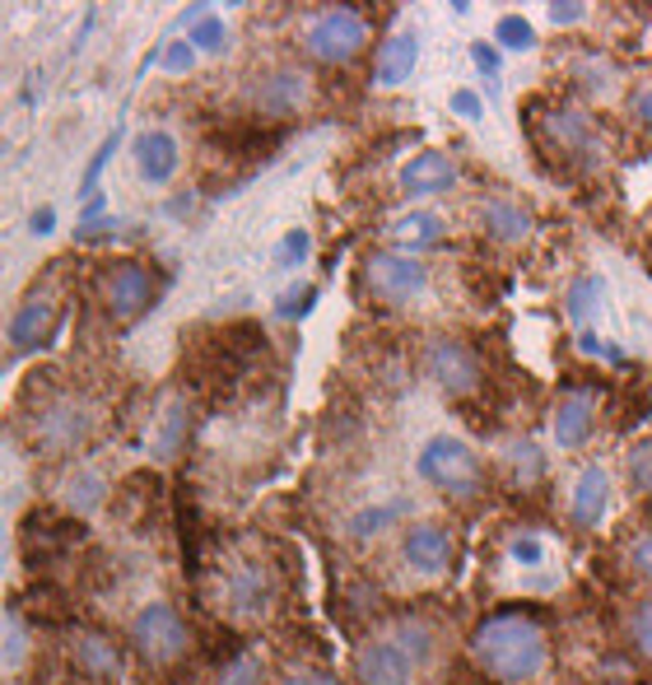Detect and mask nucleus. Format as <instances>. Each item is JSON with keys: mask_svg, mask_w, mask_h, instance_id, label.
I'll use <instances>...</instances> for the list:
<instances>
[{"mask_svg": "<svg viewBox=\"0 0 652 685\" xmlns=\"http://www.w3.org/2000/svg\"><path fill=\"white\" fill-rule=\"evenodd\" d=\"M471 658L494 685H531L550 667V634L527 611H499L476 625Z\"/></svg>", "mask_w": 652, "mask_h": 685, "instance_id": "obj_1", "label": "nucleus"}, {"mask_svg": "<svg viewBox=\"0 0 652 685\" xmlns=\"http://www.w3.org/2000/svg\"><path fill=\"white\" fill-rule=\"evenodd\" d=\"M214 601L224 606L233 620H262L275 597H280V583H275L270 564L256 560V555H233L224 570H220V583H214Z\"/></svg>", "mask_w": 652, "mask_h": 685, "instance_id": "obj_2", "label": "nucleus"}, {"mask_svg": "<svg viewBox=\"0 0 652 685\" xmlns=\"http://www.w3.org/2000/svg\"><path fill=\"white\" fill-rule=\"evenodd\" d=\"M415 472H420L439 495L447 499H476L480 485H485V472H480V457L471 453L462 439L452 434H439L420 448V462H415Z\"/></svg>", "mask_w": 652, "mask_h": 685, "instance_id": "obj_3", "label": "nucleus"}, {"mask_svg": "<svg viewBox=\"0 0 652 685\" xmlns=\"http://www.w3.org/2000/svg\"><path fill=\"white\" fill-rule=\"evenodd\" d=\"M373 37V24L364 10H350V5H335V10H322L318 19L308 24L303 33V47L318 66H350L354 56L368 47Z\"/></svg>", "mask_w": 652, "mask_h": 685, "instance_id": "obj_4", "label": "nucleus"}, {"mask_svg": "<svg viewBox=\"0 0 652 685\" xmlns=\"http://www.w3.org/2000/svg\"><path fill=\"white\" fill-rule=\"evenodd\" d=\"M131 649L141 653L150 667H173L177 658H187L191 630L168 601H150V606H141V616L131 620Z\"/></svg>", "mask_w": 652, "mask_h": 685, "instance_id": "obj_5", "label": "nucleus"}, {"mask_svg": "<svg viewBox=\"0 0 652 685\" xmlns=\"http://www.w3.org/2000/svg\"><path fill=\"white\" fill-rule=\"evenodd\" d=\"M360 276H364V289L378 303H410V299H420L424 285H429V266L415 257V252L391 247V252H373Z\"/></svg>", "mask_w": 652, "mask_h": 685, "instance_id": "obj_6", "label": "nucleus"}, {"mask_svg": "<svg viewBox=\"0 0 652 685\" xmlns=\"http://www.w3.org/2000/svg\"><path fill=\"white\" fill-rule=\"evenodd\" d=\"M541 135H545V150H555L568 164H597L606 150L601 126L583 108H550L541 117Z\"/></svg>", "mask_w": 652, "mask_h": 685, "instance_id": "obj_7", "label": "nucleus"}, {"mask_svg": "<svg viewBox=\"0 0 652 685\" xmlns=\"http://www.w3.org/2000/svg\"><path fill=\"white\" fill-rule=\"evenodd\" d=\"M424 374L439 383L447 397H471L480 387V355L457 336H433L424 345Z\"/></svg>", "mask_w": 652, "mask_h": 685, "instance_id": "obj_8", "label": "nucleus"}, {"mask_svg": "<svg viewBox=\"0 0 652 685\" xmlns=\"http://www.w3.org/2000/svg\"><path fill=\"white\" fill-rule=\"evenodd\" d=\"M312 98V80L299 66H270L256 80H247V103L262 117H294L303 112Z\"/></svg>", "mask_w": 652, "mask_h": 685, "instance_id": "obj_9", "label": "nucleus"}, {"mask_svg": "<svg viewBox=\"0 0 652 685\" xmlns=\"http://www.w3.org/2000/svg\"><path fill=\"white\" fill-rule=\"evenodd\" d=\"M89 429H93V416L80 397H56L52 406L37 410L33 439L43 453H75V448L89 439Z\"/></svg>", "mask_w": 652, "mask_h": 685, "instance_id": "obj_10", "label": "nucleus"}, {"mask_svg": "<svg viewBox=\"0 0 652 685\" xmlns=\"http://www.w3.org/2000/svg\"><path fill=\"white\" fill-rule=\"evenodd\" d=\"M154 270L145 262H117L103 276V308L112 322H135L154 303Z\"/></svg>", "mask_w": 652, "mask_h": 685, "instance_id": "obj_11", "label": "nucleus"}, {"mask_svg": "<svg viewBox=\"0 0 652 685\" xmlns=\"http://www.w3.org/2000/svg\"><path fill=\"white\" fill-rule=\"evenodd\" d=\"M452 555H457V541H452V532L443 522H410L406 527V537H401V560H406V570L410 574H420V578H439L452 570Z\"/></svg>", "mask_w": 652, "mask_h": 685, "instance_id": "obj_12", "label": "nucleus"}, {"mask_svg": "<svg viewBox=\"0 0 652 685\" xmlns=\"http://www.w3.org/2000/svg\"><path fill=\"white\" fill-rule=\"evenodd\" d=\"M62 294L37 285L33 294H24V303L10 318V345L14 350H43L56 336V322H62Z\"/></svg>", "mask_w": 652, "mask_h": 685, "instance_id": "obj_13", "label": "nucleus"}, {"mask_svg": "<svg viewBox=\"0 0 652 685\" xmlns=\"http://www.w3.org/2000/svg\"><path fill=\"white\" fill-rule=\"evenodd\" d=\"M457 178H462V168H457V159H452V154H443V150H420L415 159L401 164L397 187H401L406 196H433V191H452V187H457Z\"/></svg>", "mask_w": 652, "mask_h": 685, "instance_id": "obj_14", "label": "nucleus"}, {"mask_svg": "<svg viewBox=\"0 0 652 685\" xmlns=\"http://www.w3.org/2000/svg\"><path fill=\"white\" fill-rule=\"evenodd\" d=\"M415 667H420V662H415L397 639L368 643L360 662H354V672H360L364 685H415Z\"/></svg>", "mask_w": 652, "mask_h": 685, "instance_id": "obj_15", "label": "nucleus"}, {"mask_svg": "<svg viewBox=\"0 0 652 685\" xmlns=\"http://www.w3.org/2000/svg\"><path fill=\"white\" fill-rule=\"evenodd\" d=\"M480 229L489 233L494 243L518 247V243H527L531 233H537V220H531V210L522 201H512V196H485V201H480Z\"/></svg>", "mask_w": 652, "mask_h": 685, "instance_id": "obj_16", "label": "nucleus"}, {"mask_svg": "<svg viewBox=\"0 0 652 685\" xmlns=\"http://www.w3.org/2000/svg\"><path fill=\"white\" fill-rule=\"evenodd\" d=\"M606 508H610V472L606 466H583L568 495V518L578 527H601Z\"/></svg>", "mask_w": 652, "mask_h": 685, "instance_id": "obj_17", "label": "nucleus"}, {"mask_svg": "<svg viewBox=\"0 0 652 685\" xmlns=\"http://www.w3.org/2000/svg\"><path fill=\"white\" fill-rule=\"evenodd\" d=\"M135 173H141L145 183H154V187H164L173 173H177V164H183V154H177V141L168 131H141L135 135Z\"/></svg>", "mask_w": 652, "mask_h": 685, "instance_id": "obj_18", "label": "nucleus"}, {"mask_svg": "<svg viewBox=\"0 0 652 685\" xmlns=\"http://www.w3.org/2000/svg\"><path fill=\"white\" fill-rule=\"evenodd\" d=\"M597 429V397L592 391H568V397L555 406V443L560 448H583Z\"/></svg>", "mask_w": 652, "mask_h": 685, "instance_id": "obj_19", "label": "nucleus"}, {"mask_svg": "<svg viewBox=\"0 0 652 685\" xmlns=\"http://www.w3.org/2000/svg\"><path fill=\"white\" fill-rule=\"evenodd\" d=\"M391 243H397V252H420V247H433L447 233V220L439 210H406L401 220L387 224Z\"/></svg>", "mask_w": 652, "mask_h": 685, "instance_id": "obj_20", "label": "nucleus"}, {"mask_svg": "<svg viewBox=\"0 0 652 685\" xmlns=\"http://www.w3.org/2000/svg\"><path fill=\"white\" fill-rule=\"evenodd\" d=\"M415 66H420V37H415V33H391L383 43V52H378V85L383 89L406 85L415 75Z\"/></svg>", "mask_w": 652, "mask_h": 685, "instance_id": "obj_21", "label": "nucleus"}, {"mask_svg": "<svg viewBox=\"0 0 652 685\" xmlns=\"http://www.w3.org/2000/svg\"><path fill=\"white\" fill-rule=\"evenodd\" d=\"M187 429H191V410L183 401H173L159 410V429H154V443H150V453L159 457V462H173L177 453H183V443H187Z\"/></svg>", "mask_w": 652, "mask_h": 685, "instance_id": "obj_22", "label": "nucleus"}, {"mask_svg": "<svg viewBox=\"0 0 652 685\" xmlns=\"http://www.w3.org/2000/svg\"><path fill=\"white\" fill-rule=\"evenodd\" d=\"M75 662L93 676H122V653L112 649L108 634H93V630H85L80 639H75Z\"/></svg>", "mask_w": 652, "mask_h": 685, "instance_id": "obj_23", "label": "nucleus"}, {"mask_svg": "<svg viewBox=\"0 0 652 685\" xmlns=\"http://www.w3.org/2000/svg\"><path fill=\"white\" fill-rule=\"evenodd\" d=\"M504 466H508V480L527 489V485H537L545 476V453L531 439H518V443H508Z\"/></svg>", "mask_w": 652, "mask_h": 685, "instance_id": "obj_24", "label": "nucleus"}, {"mask_svg": "<svg viewBox=\"0 0 652 685\" xmlns=\"http://www.w3.org/2000/svg\"><path fill=\"white\" fill-rule=\"evenodd\" d=\"M601 299H606V280H601V276H583V280H573V285H568V318L583 327V322L592 318V312L601 308Z\"/></svg>", "mask_w": 652, "mask_h": 685, "instance_id": "obj_25", "label": "nucleus"}, {"mask_svg": "<svg viewBox=\"0 0 652 685\" xmlns=\"http://www.w3.org/2000/svg\"><path fill=\"white\" fill-rule=\"evenodd\" d=\"M625 634H629V643H634V653H639L643 662H652V597H643V601L629 606Z\"/></svg>", "mask_w": 652, "mask_h": 685, "instance_id": "obj_26", "label": "nucleus"}, {"mask_svg": "<svg viewBox=\"0 0 652 685\" xmlns=\"http://www.w3.org/2000/svg\"><path fill=\"white\" fill-rule=\"evenodd\" d=\"M494 37H499L504 52H531L537 47V29H531V19H522V14H504L499 24H494Z\"/></svg>", "mask_w": 652, "mask_h": 685, "instance_id": "obj_27", "label": "nucleus"}, {"mask_svg": "<svg viewBox=\"0 0 652 685\" xmlns=\"http://www.w3.org/2000/svg\"><path fill=\"white\" fill-rule=\"evenodd\" d=\"M406 513V499H391V504H378V508H364V513H354L350 518V532L354 537H378L383 527L391 522V518H401Z\"/></svg>", "mask_w": 652, "mask_h": 685, "instance_id": "obj_28", "label": "nucleus"}, {"mask_svg": "<svg viewBox=\"0 0 652 685\" xmlns=\"http://www.w3.org/2000/svg\"><path fill=\"white\" fill-rule=\"evenodd\" d=\"M397 643H401V649H406L415 662H424V658L433 653V630H429L424 620H401V625H397Z\"/></svg>", "mask_w": 652, "mask_h": 685, "instance_id": "obj_29", "label": "nucleus"}, {"mask_svg": "<svg viewBox=\"0 0 652 685\" xmlns=\"http://www.w3.org/2000/svg\"><path fill=\"white\" fill-rule=\"evenodd\" d=\"M117 145H122V131H112L108 141L93 150V159L85 164V178H80V196H85V201H89V196H98V173L108 168V159H112V150H117Z\"/></svg>", "mask_w": 652, "mask_h": 685, "instance_id": "obj_30", "label": "nucleus"}, {"mask_svg": "<svg viewBox=\"0 0 652 685\" xmlns=\"http://www.w3.org/2000/svg\"><path fill=\"white\" fill-rule=\"evenodd\" d=\"M187 43H191L196 52H220V47H224V19H220V14H206L201 24H191Z\"/></svg>", "mask_w": 652, "mask_h": 685, "instance_id": "obj_31", "label": "nucleus"}, {"mask_svg": "<svg viewBox=\"0 0 652 685\" xmlns=\"http://www.w3.org/2000/svg\"><path fill=\"white\" fill-rule=\"evenodd\" d=\"M312 299H318V289H312V285H289L280 299H275V312H280V318H289V322H299L303 312L312 308Z\"/></svg>", "mask_w": 652, "mask_h": 685, "instance_id": "obj_32", "label": "nucleus"}, {"mask_svg": "<svg viewBox=\"0 0 652 685\" xmlns=\"http://www.w3.org/2000/svg\"><path fill=\"white\" fill-rule=\"evenodd\" d=\"M196 56H201V52H196L187 37H173V43L164 47V70H168V75H187V70L196 66Z\"/></svg>", "mask_w": 652, "mask_h": 685, "instance_id": "obj_33", "label": "nucleus"}, {"mask_svg": "<svg viewBox=\"0 0 652 685\" xmlns=\"http://www.w3.org/2000/svg\"><path fill=\"white\" fill-rule=\"evenodd\" d=\"M214 685H262V662H256V658L229 662V667L220 672V681H214Z\"/></svg>", "mask_w": 652, "mask_h": 685, "instance_id": "obj_34", "label": "nucleus"}, {"mask_svg": "<svg viewBox=\"0 0 652 685\" xmlns=\"http://www.w3.org/2000/svg\"><path fill=\"white\" fill-rule=\"evenodd\" d=\"M308 247H312L308 229L285 233V239H280V266H303V262H308Z\"/></svg>", "mask_w": 652, "mask_h": 685, "instance_id": "obj_35", "label": "nucleus"}, {"mask_svg": "<svg viewBox=\"0 0 652 685\" xmlns=\"http://www.w3.org/2000/svg\"><path fill=\"white\" fill-rule=\"evenodd\" d=\"M75 508H93L98 499H103V480H98L93 472H85V476H75V485H70V495H66Z\"/></svg>", "mask_w": 652, "mask_h": 685, "instance_id": "obj_36", "label": "nucleus"}, {"mask_svg": "<svg viewBox=\"0 0 652 685\" xmlns=\"http://www.w3.org/2000/svg\"><path fill=\"white\" fill-rule=\"evenodd\" d=\"M625 560H629V570H634L639 578H648V583H652V532H648V537H634V541H629Z\"/></svg>", "mask_w": 652, "mask_h": 685, "instance_id": "obj_37", "label": "nucleus"}, {"mask_svg": "<svg viewBox=\"0 0 652 685\" xmlns=\"http://www.w3.org/2000/svg\"><path fill=\"white\" fill-rule=\"evenodd\" d=\"M629 485L634 489H652V443L629 453Z\"/></svg>", "mask_w": 652, "mask_h": 685, "instance_id": "obj_38", "label": "nucleus"}, {"mask_svg": "<svg viewBox=\"0 0 652 685\" xmlns=\"http://www.w3.org/2000/svg\"><path fill=\"white\" fill-rule=\"evenodd\" d=\"M452 112L466 117V122H480V117H485V98L476 89H457V93H452Z\"/></svg>", "mask_w": 652, "mask_h": 685, "instance_id": "obj_39", "label": "nucleus"}, {"mask_svg": "<svg viewBox=\"0 0 652 685\" xmlns=\"http://www.w3.org/2000/svg\"><path fill=\"white\" fill-rule=\"evenodd\" d=\"M512 560H518V564H541L545 560V545L537 537H518V541H512Z\"/></svg>", "mask_w": 652, "mask_h": 685, "instance_id": "obj_40", "label": "nucleus"}, {"mask_svg": "<svg viewBox=\"0 0 652 685\" xmlns=\"http://www.w3.org/2000/svg\"><path fill=\"white\" fill-rule=\"evenodd\" d=\"M280 685H341V681L327 676V672H312V667H294V672H285Z\"/></svg>", "mask_w": 652, "mask_h": 685, "instance_id": "obj_41", "label": "nucleus"}, {"mask_svg": "<svg viewBox=\"0 0 652 685\" xmlns=\"http://www.w3.org/2000/svg\"><path fill=\"white\" fill-rule=\"evenodd\" d=\"M629 112H634V122H643V126H652V85H643V89H634V98H629Z\"/></svg>", "mask_w": 652, "mask_h": 685, "instance_id": "obj_42", "label": "nucleus"}, {"mask_svg": "<svg viewBox=\"0 0 652 685\" xmlns=\"http://www.w3.org/2000/svg\"><path fill=\"white\" fill-rule=\"evenodd\" d=\"M471 62H476V66L489 75V80L499 75V52H494L489 43H476V47H471Z\"/></svg>", "mask_w": 652, "mask_h": 685, "instance_id": "obj_43", "label": "nucleus"}, {"mask_svg": "<svg viewBox=\"0 0 652 685\" xmlns=\"http://www.w3.org/2000/svg\"><path fill=\"white\" fill-rule=\"evenodd\" d=\"M583 14H587L583 5H550V24H560V29H564V24H578Z\"/></svg>", "mask_w": 652, "mask_h": 685, "instance_id": "obj_44", "label": "nucleus"}, {"mask_svg": "<svg viewBox=\"0 0 652 685\" xmlns=\"http://www.w3.org/2000/svg\"><path fill=\"white\" fill-rule=\"evenodd\" d=\"M29 229L37 233V239H43V233H52V229H56V210H52V206H43V210H33V220H29Z\"/></svg>", "mask_w": 652, "mask_h": 685, "instance_id": "obj_45", "label": "nucleus"}]
</instances>
